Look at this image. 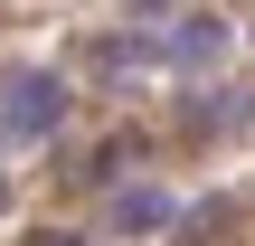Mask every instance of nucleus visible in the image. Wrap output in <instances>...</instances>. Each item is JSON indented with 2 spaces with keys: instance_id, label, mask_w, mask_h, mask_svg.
<instances>
[{
  "instance_id": "nucleus-1",
  "label": "nucleus",
  "mask_w": 255,
  "mask_h": 246,
  "mask_svg": "<svg viewBox=\"0 0 255 246\" xmlns=\"http://www.w3.org/2000/svg\"><path fill=\"white\" fill-rule=\"evenodd\" d=\"M57 114H66V85H57V76H38V66H19V76L0 85V123H9V133H47Z\"/></svg>"
},
{
  "instance_id": "nucleus-2",
  "label": "nucleus",
  "mask_w": 255,
  "mask_h": 246,
  "mask_svg": "<svg viewBox=\"0 0 255 246\" xmlns=\"http://www.w3.org/2000/svg\"><path fill=\"white\" fill-rule=\"evenodd\" d=\"M218 57H227V28H208V19L180 28V66H218Z\"/></svg>"
}]
</instances>
